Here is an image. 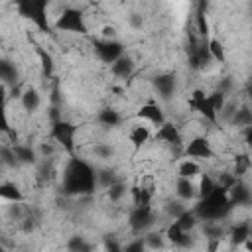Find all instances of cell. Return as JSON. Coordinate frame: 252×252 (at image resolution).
Masks as SVG:
<instances>
[{
	"label": "cell",
	"instance_id": "6da1fadb",
	"mask_svg": "<svg viewBox=\"0 0 252 252\" xmlns=\"http://www.w3.org/2000/svg\"><path fill=\"white\" fill-rule=\"evenodd\" d=\"M96 185H98L96 171L91 167V163L71 156V159L63 169V181H61L63 193L69 197H83V195H91Z\"/></svg>",
	"mask_w": 252,
	"mask_h": 252
},
{
	"label": "cell",
	"instance_id": "7a4b0ae2",
	"mask_svg": "<svg viewBox=\"0 0 252 252\" xmlns=\"http://www.w3.org/2000/svg\"><path fill=\"white\" fill-rule=\"evenodd\" d=\"M232 203H230V197H228V191L222 189L219 183L215 187L213 193H209L207 197H201L197 199L195 203V213L199 215L201 220H222L230 215L232 211Z\"/></svg>",
	"mask_w": 252,
	"mask_h": 252
},
{
	"label": "cell",
	"instance_id": "3957f363",
	"mask_svg": "<svg viewBox=\"0 0 252 252\" xmlns=\"http://www.w3.org/2000/svg\"><path fill=\"white\" fill-rule=\"evenodd\" d=\"M16 4V12L24 18L30 20L39 32H49L51 24H49V0H14Z\"/></svg>",
	"mask_w": 252,
	"mask_h": 252
},
{
	"label": "cell",
	"instance_id": "277c9868",
	"mask_svg": "<svg viewBox=\"0 0 252 252\" xmlns=\"http://www.w3.org/2000/svg\"><path fill=\"white\" fill-rule=\"evenodd\" d=\"M55 30L57 32H67V33H79V35H85L87 33V22H85V16L79 8H65L57 20H55Z\"/></svg>",
	"mask_w": 252,
	"mask_h": 252
},
{
	"label": "cell",
	"instance_id": "5b68a950",
	"mask_svg": "<svg viewBox=\"0 0 252 252\" xmlns=\"http://www.w3.org/2000/svg\"><path fill=\"white\" fill-rule=\"evenodd\" d=\"M77 130H79V128H77L73 122L63 120V118L51 122V138H53L69 156H73V152H75Z\"/></svg>",
	"mask_w": 252,
	"mask_h": 252
},
{
	"label": "cell",
	"instance_id": "8992f818",
	"mask_svg": "<svg viewBox=\"0 0 252 252\" xmlns=\"http://www.w3.org/2000/svg\"><path fill=\"white\" fill-rule=\"evenodd\" d=\"M189 108L197 114H201L207 122L211 124H217L219 122V112L215 110L213 102L209 100V94L203 91V89H195L189 96Z\"/></svg>",
	"mask_w": 252,
	"mask_h": 252
},
{
	"label": "cell",
	"instance_id": "52a82bcc",
	"mask_svg": "<svg viewBox=\"0 0 252 252\" xmlns=\"http://www.w3.org/2000/svg\"><path fill=\"white\" fill-rule=\"evenodd\" d=\"M93 49H94V55L98 57V61L108 63V65H112L118 57L124 55V45L118 39H104V37H100V39L93 41Z\"/></svg>",
	"mask_w": 252,
	"mask_h": 252
},
{
	"label": "cell",
	"instance_id": "ba28073f",
	"mask_svg": "<svg viewBox=\"0 0 252 252\" xmlns=\"http://www.w3.org/2000/svg\"><path fill=\"white\" fill-rule=\"evenodd\" d=\"M156 222V213L152 209V205L148 207H132L130 217H128V224L134 232L144 234L150 230V226Z\"/></svg>",
	"mask_w": 252,
	"mask_h": 252
},
{
	"label": "cell",
	"instance_id": "9c48e42d",
	"mask_svg": "<svg viewBox=\"0 0 252 252\" xmlns=\"http://www.w3.org/2000/svg\"><path fill=\"white\" fill-rule=\"evenodd\" d=\"M183 158H193V159H213L215 158V150L211 146V142L205 136H195L191 138L187 144H183Z\"/></svg>",
	"mask_w": 252,
	"mask_h": 252
},
{
	"label": "cell",
	"instance_id": "30bf717a",
	"mask_svg": "<svg viewBox=\"0 0 252 252\" xmlns=\"http://www.w3.org/2000/svg\"><path fill=\"white\" fill-rule=\"evenodd\" d=\"M154 140L159 142V144H165V146H171V148H181L183 150V136L179 132V128L173 124V122H163L161 126L156 128V134H154Z\"/></svg>",
	"mask_w": 252,
	"mask_h": 252
},
{
	"label": "cell",
	"instance_id": "8fae6325",
	"mask_svg": "<svg viewBox=\"0 0 252 252\" xmlns=\"http://www.w3.org/2000/svg\"><path fill=\"white\" fill-rule=\"evenodd\" d=\"M136 118H138V120H144V122H148V124H152V126H156V128L165 122L163 108H161L159 102H156V100L144 102V104L136 110Z\"/></svg>",
	"mask_w": 252,
	"mask_h": 252
},
{
	"label": "cell",
	"instance_id": "7c38bea8",
	"mask_svg": "<svg viewBox=\"0 0 252 252\" xmlns=\"http://www.w3.org/2000/svg\"><path fill=\"white\" fill-rule=\"evenodd\" d=\"M175 195L177 199H181L183 203H193L199 199V187L195 183V179L189 177H179L175 179Z\"/></svg>",
	"mask_w": 252,
	"mask_h": 252
},
{
	"label": "cell",
	"instance_id": "4fadbf2b",
	"mask_svg": "<svg viewBox=\"0 0 252 252\" xmlns=\"http://www.w3.org/2000/svg\"><path fill=\"white\" fill-rule=\"evenodd\" d=\"M163 234H165L167 242L173 244L175 248H189V246H191V232L183 230L175 220H171V222L167 224V228H165Z\"/></svg>",
	"mask_w": 252,
	"mask_h": 252
},
{
	"label": "cell",
	"instance_id": "5bb4252c",
	"mask_svg": "<svg viewBox=\"0 0 252 252\" xmlns=\"http://www.w3.org/2000/svg\"><path fill=\"white\" fill-rule=\"evenodd\" d=\"M128 140H130V144H132V148L136 150V152H140L150 140H152V130H150V126H146V124H132V128H130V132H128Z\"/></svg>",
	"mask_w": 252,
	"mask_h": 252
},
{
	"label": "cell",
	"instance_id": "9a60e30c",
	"mask_svg": "<svg viewBox=\"0 0 252 252\" xmlns=\"http://www.w3.org/2000/svg\"><path fill=\"white\" fill-rule=\"evenodd\" d=\"M154 89H156L159 98H163V100L171 98V94L175 93V75H171V73L158 75L154 79Z\"/></svg>",
	"mask_w": 252,
	"mask_h": 252
},
{
	"label": "cell",
	"instance_id": "2e32d148",
	"mask_svg": "<svg viewBox=\"0 0 252 252\" xmlns=\"http://www.w3.org/2000/svg\"><path fill=\"white\" fill-rule=\"evenodd\" d=\"M20 104L26 112H35L41 106V94L35 87H26L20 94Z\"/></svg>",
	"mask_w": 252,
	"mask_h": 252
},
{
	"label": "cell",
	"instance_id": "e0dca14e",
	"mask_svg": "<svg viewBox=\"0 0 252 252\" xmlns=\"http://www.w3.org/2000/svg\"><path fill=\"white\" fill-rule=\"evenodd\" d=\"M134 69H136V63H134V59L128 57V55L118 57V59L110 65V73H112L114 77H118V79H128V77H132Z\"/></svg>",
	"mask_w": 252,
	"mask_h": 252
},
{
	"label": "cell",
	"instance_id": "ac0fdd59",
	"mask_svg": "<svg viewBox=\"0 0 252 252\" xmlns=\"http://www.w3.org/2000/svg\"><path fill=\"white\" fill-rule=\"evenodd\" d=\"M228 197H230V203H232L234 207H238V205H248V203L252 201V193H250V189H248L242 181H236V183L230 187Z\"/></svg>",
	"mask_w": 252,
	"mask_h": 252
},
{
	"label": "cell",
	"instance_id": "d6986e66",
	"mask_svg": "<svg viewBox=\"0 0 252 252\" xmlns=\"http://www.w3.org/2000/svg\"><path fill=\"white\" fill-rule=\"evenodd\" d=\"M12 148H14V152H16V158H18L20 165H35V163H37V152H35L32 146L18 142V144H14Z\"/></svg>",
	"mask_w": 252,
	"mask_h": 252
},
{
	"label": "cell",
	"instance_id": "ffe728a7",
	"mask_svg": "<svg viewBox=\"0 0 252 252\" xmlns=\"http://www.w3.org/2000/svg\"><path fill=\"white\" fill-rule=\"evenodd\" d=\"M130 197H132V205L134 207H148L152 205L154 199V191L146 185H134L130 189Z\"/></svg>",
	"mask_w": 252,
	"mask_h": 252
},
{
	"label": "cell",
	"instance_id": "44dd1931",
	"mask_svg": "<svg viewBox=\"0 0 252 252\" xmlns=\"http://www.w3.org/2000/svg\"><path fill=\"white\" fill-rule=\"evenodd\" d=\"M0 197L8 203H24L26 201L24 193L20 191V187L14 181H2L0 183Z\"/></svg>",
	"mask_w": 252,
	"mask_h": 252
},
{
	"label": "cell",
	"instance_id": "7402d4cb",
	"mask_svg": "<svg viewBox=\"0 0 252 252\" xmlns=\"http://www.w3.org/2000/svg\"><path fill=\"white\" fill-rule=\"evenodd\" d=\"M228 238L234 246H242L248 238H250V220H244V222H238L234 224L230 230H228Z\"/></svg>",
	"mask_w": 252,
	"mask_h": 252
},
{
	"label": "cell",
	"instance_id": "603a6c76",
	"mask_svg": "<svg viewBox=\"0 0 252 252\" xmlns=\"http://www.w3.org/2000/svg\"><path fill=\"white\" fill-rule=\"evenodd\" d=\"M177 175L179 177H189V179H195L201 175V165L197 159L193 158H183L177 165Z\"/></svg>",
	"mask_w": 252,
	"mask_h": 252
},
{
	"label": "cell",
	"instance_id": "cb8c5ba5",
	"mask_svg": "<svg viewBox=\"0 0 252 252\" xmlns=\"http://www.w3.org/2000/svg\"><path fill=\"white\" fill-rule=\"evenodd\" d=\"M0 79H2V85L4 87H10V85H16L18 81V69L12 61L8 59H2L0 61Z\"/></svg>",
	"mask_w": 252,
	"mask_h": 252
},
{
	"label": "cell",
	"instance_id": "d4e9b609",
	"mask_svg": "<svg viewBox=\"0 0 252 252\" xmlns=\"http://www.w3.org/2000/svg\"><path fill=\"white\" fill-rule=\"evenodd\" d=\"M173 220H175L183 230L193 232V228L199 224V220H201V219H199V215L195 213V209H191V211H189V209H185V211H183L177 219H173Z\"/></svg>",
	"mask_w": 252,
	"mask_h": 252
},
{
	"label": "cell",
	"instance_id": "484cf974",
	"mask_svg": "<svg viewBox=\"0 0 252 252\" xmlns=\"http://www.w3.org/2000/svg\"><path fill=\"white\" fill-rule=\"evenodd\" d=\"M207 47H209V53H211V59L217 61V63H224L226 61V53H224V45L217 39V37H209L207 39Z\"/></svg>",
	"mask_w": 252,
	"mask_h": 252
},
{
	"label": "cell",
	"instance_id": "4316f807",
	"mask_svg": "<svg viewBox=\"0 0 252 252\" xmlns=\"http://www.w3.org/2000/svg\"><path fill=\"white\" fill-rule=\"evenodd\" d=\"M98 122H100L102 126L112 128V126H118V124L122 122V116H120V112L114 110V108H102V110L98 112Z\"/></svg>",
	"mask_w": 252,
	"mask_h": 252
},
{
	"label": "cell",
	"instance_id": "83f0119b",
	"mask_svg": "<svg viewBox=\"0 0 252 252\" xmlns=\"http://www.w3.org/2000/svg\"><path fill=\"white\" fill-rule=\"evenodd\" d=\"M230 124L238 126V128H244V126H250L252 124V108L248 106H238L234 116L230 118Z\"/></svg>",
	"mask_w": 252,
	"mask_h": 252
},
{
	"label": "cell",
	"instance_id": "f1b7e54d",
	"mask_svg": "<svg viewBox=\"0 0 252 252\" xmlns=\"http://www.w3.org/2000/svg\"><path fill=\"white\" fill-rule=\"evenodd\" d=\"M35 53H37V57H39V65H41V75L43 77H51L53 75V57L43 49V47H35Z\"/></svg>",
	"mask_w": 252,
	"mask_h": 252
},
{
	"label": "cell",
	"instance_id": "f546056e",
	"mask_svg": "<svg viewBox=\"0 0 252 252\" xmlns=\"http://www.w3.org/2000/svg\"><path fill=\"white\" fill-rule=\"evenodd\" d=\"M0 159H2V165L6 167V169H16L18 165H20V161H18V158H16V152H14V148H12V144L8 146V144H4L2 146V150H0Z\"/></svg>",
	"mask_w": 252,
	"mask_h": 252
},
{
	"label": "cell",
	"instance_id": "4dcf8cb0",
	"mask_svg": "<svg viewBox=\"0 0 252 252\" xmlns=\"http://www.w3.org/2000/svg\"><path fill=\"white\" fill-rule=\"evenodd\" d=\"M197 187H199V199H201V197H207L209 193L215 191L217 181H215L209 173H201V175H199V183H197Z\"/></svg>",
	"mask_w": 252,
	"mask_h": 252
},
{
	"label": "cell",
	"instance_id": "1f68e13d",
	"mask_svg": "<svg viewBox=\"0 0 252 252\" xmlns=\"http://www.w3.org/2000/svg\"><path fill=\"white\" fill-rule=\"evenodd\" d=\"M165 234H161V232H144V242H146V248H152V250H156V248H163L165 246Z\"/></svg>",
	"mask_w": 252,
	"mask_h": 252
},
{
	"label": "cell",
	"instance_id": "d6a6232c",
	"mask_svg": "<svg viewBox=\"0 0 252 252\" xmlns=\"http://www.w3.org/2000/svg\"><path fill=\"white\" fill-rule=\"evenodd\" d=\"M126 193H128V189H126V185H124L122 181H114L110 187H106V197H108L112 203H118Z\"/></svg>",
	"mask_w": 252,
	"mask_h": 252
},
{
	"label": "cell",
	"instance_id": "836d02e7",
	"mask_svg": "<svg viewBox=\"0 0 252 252\" xmlns=\"http://www.w3.org/2000/svg\"><path fill=\"white\" fill-rule=\"evenodd\" d=\"M250 165H252V161H250V158L248 156H244V154H240V156H236V159H234V175L236 177H242L248 169H250Z\"/></svg>",
	"mask_w": 252,
	"mask_h": 252
},
{
	"label": "cell",
	"instance_id": "e575fe53",
	"mask_svg": "<svg viewBox=\"0 0 252 252\" xmlns=\"http://www.w3.org/2000/svg\"><path fill=\"white\" fill-rule=\"evenodd\" d=\"M197 32H199V35L207 41L209 39V22H207V18H205V12L203 10H199L197 12Z\"/></svg>",
	"mask_w": 252,
	"mask_h": 252
},
{
	"label": "cell",
	"instance_id": "d590c367",
	"mask_svg": "<svg viewBox=\"0 0 252 252\" xmlns=\"http://www.w3.org/2000/svg\"><path fill=\"white\" fill-rule=\"evenodd\" d=\"M93 154H94L96 158H100V159H110L112 154H114V150H112L110 144H96V146L93 148Z\"/></svg>",
	"mask_w": 252,
	"mask_h": 252
},
{
	"label": "cell",
	"instance_id": "8d00e7d4",
	"mask_svg": "<svg viewBox=\"0 0 252 252\" xmlns=\"http://www.w3.org/2000/svg\"><path fill=\"white\" fill-rule=\"evenodd\" d=\"M185 209H187V207L183 205V201H181V199H177V201H169V203H167V215L171 217V220H173V219H177Z\"/></svg>",
	"mask_w": 252,
	"mask_h": 252
},
{
	"label": "cell",
	"instance_id": "74e56055",
	"mask_svg": "<svg viewBox=\"0 0 252 252\" xmlns=\"http://www.w3.org/2000/svg\"><path fill=\"white\" fill-rule=\"evenodd\" d=\"M67 248H69V250H91V244L85 242L83 236H73V238L69 240Z\"/></svg>",
	"mask_w": 252,
	"mask_h": 252
},
{
	"label": "cell",
	"instance_id": "f35d334b",
	"mask_svg": "<svg viewBox=\"0 0 252 252\" xmlns=\"http://www.w3.org/2000/svg\"><path fill=\"white\" fill-rule=\"evenodd\" d=\"M146 248V242H144V236H140V238H136V240H132L130 244H124L122 246V250H126V252H142Z\"/></svg>",
	"mask_w": 252,
	"mask_h": 252
},
{
	"label": "cell",
	"instance_id": "ab89813d",
	"mask_svg": "<svg viewBox=\"0 0 252 252\" xmlns=\"http://www.w3.org/2000/svg\"><path fill=\"white\" fill-rule=\"evenodd\" d=\"M100 35H102L104 39H116V30H114V26H104V28L100 30Z\"/></svg>",
	"mask_w": 252,
	"mask_h": 252
},
{
	"label": "cell",
	"instance_id": "60d3db41",
	"mask_svg": "<svg viewBox=\"0 0 252 252\" xmlns=\"http://www.w3.org/2000/svg\"><path fill=\"white\" fill-rule=\"evenodd\" d=\"M242 136H244V142H246V146H248V148H252V124L242 128Z\"/></svg>",
	"mask_w": 252,
	"mask_h": 252
},
{
	"label": "cell",
	"instance_id": "b9f144b4",
	"mask_svg": "<svg viewBox=\"0 0 252 252\" xmlns=\"http://www.w3.org/2000/svg\"><path fill=\"white\" fill-rule=\"evenodd\" d=\"M246 94H248V98L252 100V79H250L248 85H246Z\"/></svg>",
	"mask_w": 252,
	"mask_h": 252
},
{
	"label": "cell",
	"instance_id": "7bdbcfd3",
	"mask_svg": "<svg viewBox=\"0 0 252 252\" xmlns=\"http://www.w3.org/2000/svg\"><path fill=\"white\" fill-rule=\"evenodd\" d=\"M242 248H246V250H250V252H252V236H250V238H248V240L242 244Z\"/></svg>",
	"mask_w": 252,
	"mask_h": 252
},
{
	"label": "cell",
	"instance_id": "ee69618b",
	"mask_svg": "<svg viewBox=\"0 0 252 252\" xmlns=\"http://www.w3.org/2000/svg\"><path fill=\"white\" fill-rule=\"evenodd\" d=\"M250 236H252V220H250Z\"/></svg>",
	"mask_w": 252,
	"mask_h": 252
}]
</instances>
